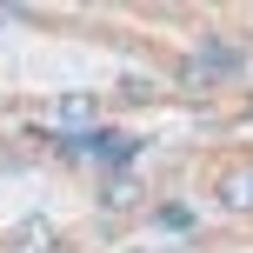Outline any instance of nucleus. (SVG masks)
Listing matches in <instances>:
<instances>
[{
    "instance_id": "nucleus-6",
    "label": "nucleus",
    "mask_w": 253,
    "mask_h": 253,
    "mask_svg": "<svg viewBox=\"0 0 253 253\" xmlns=\"http://www.w3.org/2000/svg\"><path fill=\"white\" fill-rule=\"evenodd\" d=\"M133 253H147V247H133Z\"/></svg>"
},
{
    "instance_id": "nucleus-4",
    "label": "nucleus",
    "mask_w": 253,
    "mask_h": 253,
    "mask_svg": "<svg viewBox=\"0 0 253 253\" xmlns=\"http://www.w3.org/2000/svg\"><path fill=\"white\" fill-rule=\"evenodd\" d=\"M126 200H133V180L114 173V180H107V207H126Z\"/></svg>"
},
{
    "instance_id": "nucleus-3",
    "label": "nucleus",
    "mask_w": 253,
    "mask_h": 253,
    "mask_svg": "<svg viewBox=\"0 0 253 253\" xmlns=\"http://www.w3.org/2000/svg\"><path fill=\"white\" fill-rule=\"evenodd\" d=\"M87 114H93V100H87V93H67V100L53 107V120H87Z\"/></svg>"
},
{
    "instance_id": "nucleus-2",
    "label": "nucleus",
    "mask_w": 253,
    "mask_h": 253,
    "mask_svg": "<svg viewBox=\"0 0 253 253\" xmlns=\"http://www.w3.org/2000/svg\"><path fill=\"white\" fill-rule=\"evenodd\" d=\"M153 227H193V207H153Z\"/></svg>"
},
{
    "instance_id": "nucleus-1",
    "label": "nucleus",
    "mask_w": 253,
    "mask_h": 253,
    "mask_svg": "<svg viewBox=\"0 0 253 253\" xmlns=\"http://www.w3.org/2000/svg\"><path fill=\"white\" fill-rule=\"evenodd\" d=\"M220 200L227 207H253V173H227L220 180Z\"/></svg>"
},
{
    "instance_id": "nucleus-5",
    "label": "nucleus",
    "mask_w": 253,
    "mask_h": 253,
    "mask_svg": "<svg viewBox=\"0 0 253 253\" xmlns=\"http://www.w3.org/2000/svg\"><path fill=\"white\" fill-rule=\"evenodd\" d=\"M120 93H126V100H153V80H140V74H126V80H120Z\"/></svg>"
}]
</instances>
